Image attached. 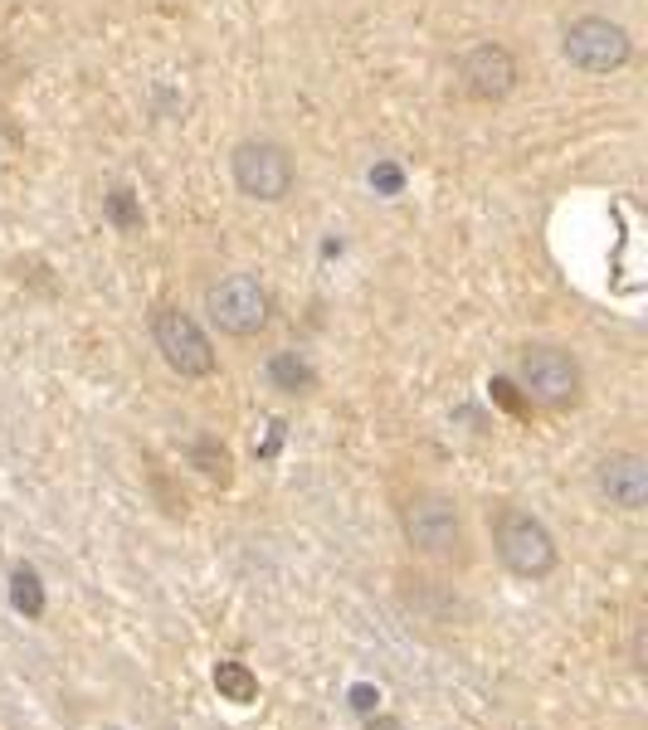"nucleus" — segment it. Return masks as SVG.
<instances>
[{"label": "nucleus", "mask_w": 648, "mask_h": 730, "mask_svg": "<svg viewBox=\"0 0 648 730\" xmlns=\"http://www.w3.org/2000/svg\"><path fill=\"white\" fill-rule=\"evenodd\" d=\"M264 375L278 395H312L317 390V370H312V361H307L303 351H273Z\"/></svg>", "instance_id": "10"}, {"label": "nucleus", "mask_w": 648, "mask_h": 730, "mask_svg": "<svg viewBox=\"0 0 648 730\" xmlns=\"http://www.w3.org/2000/svg\"><path fill=\"white\" fill-rule=\"evenodd\" d=\"M517 380L527 390V400L541 409H575L580 390H585V375L566 346H527L522 361H517Z\"/></svg>", "instance_id": "3"}, {"label": "nucleus", "mask_w": 648, "mask_h": 730, "mask_svg": "<svg viewBox=\"0 0 648 730\" xmlns=\"http://www.w3.org/2000/svg\"><path fill=\"white\" fill-rule=\"evenodd\" d=\"M191 463L205 477H215V482H229V453H225V443H220V438H195Z\"/></svg>", "instance_id": "14"}, {"label": "nucleus", "mask_w": 648, "mask_h": 730, "mask_svg": "<svg viewBox=\"0 0 648 730\" xmlns=\"http://www.w3.org/2000/svg\"><path fill=\"white\" fill-rule=\"evenodd\" d=\"M205 312H210V322L225 331V336H259V331L268 327L273 302H268V292L259 278L229 273V278H220V283L205 288Z\"/></svg>", "instance_id": "4"}, {"label": "nucleus", "mask_w": 648, "mask_h": 730, "mask_svg": "<svg viewBox=\"0 0 648 730\" xmlns=\"http://www.w3.org/2000/svg\"><path fill=\"white\" fill-rule=\"evenodd\" d=\"M215 692L225 696V701H234V706H249L254 696H259V677L244 667V662H234V657H225V662H215Z\"/></svg>", "instance_id": "11"}, {"label": "nucleus", "mask_w": 648, "mask_h": 730, "mask_svg": "<svg viewBox=\"0 0 648 730\" xmlns=\"http://www.w3.org/2000/svg\"><path fill=\"white\" fill-rule=\"evenodd\" d=\"M400 526H405V541L420 555H454L463 546V521H458V507L444 492L410 497L400 507Z\"/></svg>", "instance_id": "7"}, {"label": "nucleus", "mask_w": 648, "mask_h": 730, "mask_svg": "<svg viewBox=\"0 0 648 730\" xmlns=\"http://www.w3.org/2000/svg\"><path fill=\"white\" fill-rule=\"evenodd\" d=\"M561 49H566V59H571L580 73H614V69H624V64H629L634 39H629V30H624L619 20L585 15V20L566 25Z\"/></svg>", "instance_id": "6"}, {"label": "nucleus", "mask_w": 648, "mask_h": 730, "mask_svg": "<svg viewBox=\"0 0 648 730\" xmlns=\"http://www.w3.org/2000/svg\"><path fill=\"white\" fill-rule=\"evenodd\" d=\"M600 497L619 511H644L648 507V463L639 453H610L595 468Z\"/></svg>", "instance_id": "9"}, {"label": "nucleus", "mask_w": 648, "mask_h": 730, "mask_svg": "<svg viewBox=\"0 0 648 730\" xmlns=\"http://www.w3.org/2000/svg\"><path fill=\"white\" fill-rule=\"evenodd\" d=\"M229 171H234V185L249 195V200H264V205H278L293 195L298 185V166H293V151L273 137H249L229 151Z\"/></svg>", "instance_id": "1"}, {"label": "nucleus", "mask_w": 648, "mask_h": 730, "mask_svg": "<svg viewBox=\"0 0 648 730\" xmlns=\"http://www.w3.org/2000/svg\"><path fill=\"white\" fill-rule=\"evenodd\" d=\"M103 215L113 219V229H122V234L142 229V200H137V190L132 185H113L103 195Z\"/></svg>", "instance_id": "13"}, {"label": "nucleus", "mask_w": 648, "mask_h": 730, "mask_svg": "<svg viewBox=\"0 0 648 730\" xmlns=\"http://www.w3.org/2000/svg\"><path fill=\"white\" fill-rule=\"evenodd\" d=\"M517 59L512 49L502 44H478L458 59V88L473 98V103H502L512 88H517Z\"/></svg>", "instance_id": "8"}, {"label": "nucleus", "mask_w": 648, "mask_h": 730, "mask_svg": "<svg viewBox=\"0 0 648 730\" xmlns=\"http://www.w3.org/2000/svg\"><path fill=\"white\" fill-rule=\"evenodd\" d=\"M10 604H15V614H25V619H44V584L30 565H20L15 575H10Z\"/></svg>", "instance_id": "12"}, {"label": "nucleus", "mask_w": 648, "mask_h": 730, "mask_svg": "<svg viewBox=\"0 0 648 730\" xmlns=\"http://www.w3.org/2000/svg\"><path fill=\"white\" fill-rule=\"evenodd\" d=\"M493 546H497V560L517 575V580H546L551 570H556V541H551V531L536 521L532 511H497L493 521Z\"/></svg>", "instance_id": "2"}, {"label": "nucleus", "mask_w": 648, "mask_h": 730, "mask_svg": "<svg viewBox=\"0 0 648 730\" xmlns=\"http://www.w3.org/2000/svg\"><path fill=\"white\" fill-rule=\"evenodd\" d=\"M152 336H156V351H161V361L171 365L176 375H186V380H205V375H215V346H210V336L200 331L191 312H181V307H161L152 317Z\"/></svg>", "instance_id": "5"}, {"label": "nucleus", "mask_w": 648, "mask_h": 730, "mask_svg": "<svg viewBox=\"0 0 648 730\" xmlns=\"http://www.w3.org/2000/svg\"><path fill=\"white\" fill-rule=\"evenodd\" d=\"M366 730H405V726H400L395 716H381V711H376V716H366Z\"/></svg>", "instance_id": "18"}, {"label": "nucleus", "mask_w": 648, "mask_h": 730, "mask_svg": "<svg viewBox=\"0 0 648 730\" xmlns=\"http://www.w3.org/2000/svg\"><path fill=\"white\" fill-rule=\"evenodd\" d=\"M371 185L395 195V190H400V171H395V166H376V171H371Z\"/></svg>", "instance_id": "17"}, {"label": "nucleus", "mask_w": 648, "mask_h": 730, "mask_svg": "<svg viewBox=\"0 0 648 730\" xmlns=\"http://www.w3.org/2000/svg\"><path fill=\"white\" fill-rule=\"evenodd\" d=\"M351 711H356V716H376V711H381V692L366 687V682L351 687Z\"/></svg>", "instance_id": "15"}, {"label": "nucleus", "mask_w": 648, "mask_h": 730, "mask_svg": "<svg viewBox=\"0 0 648 730\" xmlns=\"http://www.w3.org/2000/svg\"><path fill=\"white\" fill-rule=\"evenodd\" d=\"M488 390H493V400L502 404V409H512V414H522V409H527V400L517 395V385H512V380H493Z\"/></svg>", "instance_id": "16"}]
</instances>
